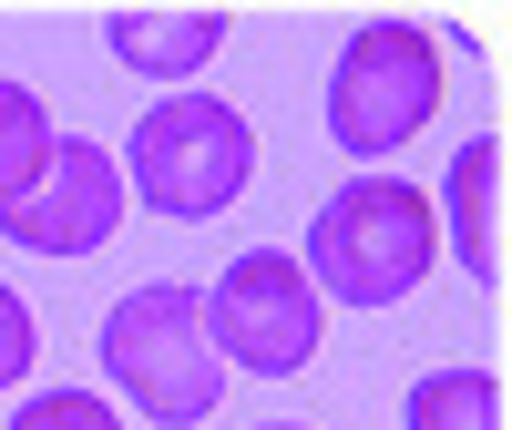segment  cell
<instances>
[{"label": "cell", "instance_id": "cell-5", "mask_svg": "<svg viewBox=\"0 0 512 430\" xmlns=\"http://www.w3.org/2000/svg\"><path fill=\"white\" fill-rule=\"evenodd\" d=\"M205 338H216V359L246 369V379H297L318 359V338H328V308H318V287H308V267H297L287 246H246L236 267L205 287Z\"/></svg>", "mask_w": 512, "mask_h": 430}, {"label": "cell", "instance_id": "cell-9", "mask_svg": "<svg viewBox=\"0 0 512 430\" xmlns=\"http://www.w3.org/2000/svg\"><path fill=\"white\" fill-rule=\"evenodd\" d=\"M400 420L410 430H502V379L492 369H420Z\"/></svg>", "mask_w": 512, "mask_h": 430}, {"label": "cell", "instance_id": "cell-11", "mask_svg": "<svg viewBox=\"0 0 512 430\" xmlns=\"http://www.w3.org/2000/svg\"><path fill=\"white\" fill-rule=\"evenodd\" d=\"M0 430H123V410H113L103 390H31Z\"/></svg>", "mask_w": 512, "mask_h": 430}, {"label": "cell", "instance_id": "cell-2", "mask_svg": "<svg viewBox=\"0 0 512 430\" xmlns=\"http://www.w3.org/2000/svg\"><path fill=\"white\" fill-rule=\"evenodd\" d=\"M103 369H113V390L134 400L154 430H195V420H216V390H226V359H216V338H205V287H134V297H113V318H103Z\"/></svg>", "mask_w": 512, "mask_h": 430}, {"label": "cell", "instance_id": "cell-3", "mask_svg": "<svg viewBox=\"0 0 512 430\" xmlns=\"http://www.w3.org/2000/svg\"><path fill=\"white\" fill-rule=\"evenodd\" d=\"M246 185H256V134H246V113L226 93H164V103H144L134 144H123V195H144L154 215L195 226V215H226Z\"/></svg>", "mask_w": 512, "mask_h": 430}, {"label": "cell", "instance_id": "cell-13", "mask_svg": "<svg viewBox=\"0 0 512 430\" xmlns=\"http://www.w3.org/2000/svg\"><path fill=\"white\" fill-rule=\"evenodd\" d=\"M256 430H308V420H256Z\"/></svg>", "mask_w": 512, "mask_h": 430}, {"label": "cell", "instance_id": "cell-6", "mask_svg": "<svg viewBox=\"0 0 512 430\" xmlns=\"http://www.w3.org/2000/svg\"><path fill=\"white\" fill-rule=\"evenodd\" d=\"M113 226H123V164L93 134H62L52 164H41V185L21 205H0V236L21 256H93Z\"/></svg>", "mask_w": 512, "mask_h": 430}, {"label": "cell", "instance_id": "cell-8", "mask_svg": "<svg viewBox=\"0 0 512 430\" xmlns=\"http://www.w3.org/2000/svg\"><path fill=\"white\" fill-rule=\"evenodd\" d=\"M103 52L144 82H195L226 52V11H103Z\"/></svg>", "mask_w": 512, "mask_h": 430}, {"label": "cell", "instance_id": "cell-10", "mask_svg": "<svg viewBox=\"0 0 512 430\" xmlns=\"http://www.w3.org/2000/svg\"><path fill=\"white\" fill-rule=\"evenodd\" d=\"M52 113H41V93L31 82H0V205H21L31 185H41V164H52Z\"/></svg>", "mask_w": 512, "mask_h": 430}, {"label": "cell", "instance_id": "cell-1", "mask_svg": "<svg viewBox=\"0 0 512 430\" xmlns=\"http://www.w3.org/2000/svg\"><path fill=\"white\" fill-rule=\"evenodd\" d=\"M431 256H441L431 195H420L410 175H349V185L318 205L297 267H308L318 308H328V297H338V308H400V297L431 277Z\"/></svg>", "mask_w": 512, "mask_h": 430}, {"label": "cell", "instance_id": "cell-7", "mask_svg": "<svg viewBox=\"0 0 512 430\" xmlns=\"http://www.w3.org/2000/svg\"><path fill=\"white\" fill-rule=\"evenodd\" d=\"M431 215H451V256L472 267V287H502V134H472L441 164Z\"/></svg>", "mask_w": 512, "mask_h": 430}, {"label": "cell", "instance_id": "cell-4", "mask_svg": "<svg viewBox=\"0 0 512 430\" xmlns=\"http://www.w3.org/2000/svg\"><path fill=\"white\" fill-rule=\"evenodd\" d=\"M441 113V41L420 21H359L328 62V144L338 154H400L420 123Z\"/></svg>", "mask_w": 512, "mask_h": 430}, {"label": "cell", "instance_id": "cell-12", "mask_svg": "<svg viewBox=\"0 0 512 430\" xmlns=\"http://www.w3.org/2000/svg\"><path fill=\"white\" fill-rule=\"evenodd\" d=\"M31 308H21V287H0V390H21V369H31Z\"/></svg>", "mask_w": 512, "mask_h": 430}]
</instances>
